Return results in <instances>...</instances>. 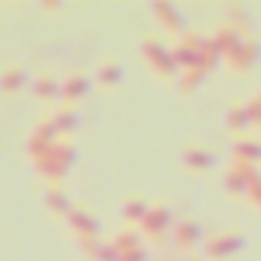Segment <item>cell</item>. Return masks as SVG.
<instances>
[{"label":"cell","instance_id":"1","mask_svg":"<svg viewBox=\"0 0 261 261\" xmlns=\"http://www.w3.org/2000/svg\"><path fill=\"white\" fill-rule=\"evenodd\" d=\"M74 160H77V148L71 145V139H59L46 154H40L34 160V166H37V172L46 185H62L68 178Z\"/></svg>","mask_w":261,"mask_h":261},{"label":"cell","instance_id":"2","mask_svg":"<svg viewBox=\"0 0 261 261\" xmlns=\"http://www.w3.org/2000/svg\"><path fill=\"white\" fill-rule=\"evenodd\" d=\"M243 246H246V233L240 227H224L203 237V252L209 261H230L233 255L243 252Z\"/></svg>","mask_w":261,"mask_h":261},{"label":"cell","instance_id":"3","mask_svg":"<svg viewBox=\"0 0 261 261\" xmlns=\"http://www.w3.org/2000/svg\"><path fill=\"white\" fill-rule=\"evenodd\" d=\"M142 59H145V65H148L163 83H172V80L178 77V68H175V62H172V53H169V46H166L163 40L145 37V40H142Z\"/></svg>","mask_w":261,"mask_h":261},{"label":"cell","instance_id":"4","mask_svg":"<svg viewBox=\"0 0 261 261\" xmlns=\"http://www.w3.org/2000/svg\"><path fill=\"white\" fill-rule=\"evenodd\" d=\"M172 224H175L172 206H169L166 200H151L148 215H145V218H142V224H139V233H142V237H148L151 243H163V240H166V233L172 230Z\"/></svg>","mask_w":261,"mask_h":261},{"label":"cell","instance_id":"5","mask_svg":"<svg viewBox=\"0 0 261 261\" xmlns=\"http://www.w3.org/2000/svg\"><path fill=\"white\" fill-rule=\"evenodd\" d=\"M200 243H203V227H200V221H197L194 215H185L181 221L172 224V246H175L178 252L194 255V252L200 249Z\"/></svg>","mask_w":261,"mask_h":261},{"label":"cell","instance_id":"6","mask_svg":"<svg viewBox=\"0 0 261 261\" xmlns=\"http://www.w3.org/2000/svg\"><path fill=\"white\" fill-rule=\"evenodd\" d=\"M89 89H92V77L77 68V71H71V74L62 80V95H59V101H62L65 108H77V105L89 95Z\"/></svg>","mask_w":261,"mask_h":261},{"label":"cell","instance_id":"7","mask_svg":"<svg viewBox=\"0 0 261 261\" xmlns=\"http://www.w3.org/2000/svg\"><path fill=\"white\" fill-rule=\"evenodd\" d=\"M68 230L77 237V240H92V237H101V221L95 218V212H89L86 206H74L65 218Z\"/></svg>","mask_w":261,"mask_h":261},{"label":"cell","instance_id":"8","mask_svg":"<svg viewBox=\"0 0 261 261\" xmlns=\"http://www.w3.org/2000/svg\"><path fill=\"white\" fill-rule=\"evenodd\" d=\"M200 34H185V37H178V43L175 46H169V53H172V62H175V68H178V74L181 71H191V68H197V59H200Z\"/></svg>","mask_w":261,"mask_h":261},{"label":"cell","instance_id":"9","mask_svg":"<svg viewBox=\"0 0 261 261\" xmlns=\"http://www.w3.org/2000/svg\"><path fill=\"white\" fill-rule=\"evenodd\" d=\"M181 166H185V172H191V175H206V172L215 166V154H212L206 145H188L185 154H181Z\"/></svg>","mask_w":261,"mask_h":261},{"label":"cell","instance_id":"10","mask_svg":"<svg viewBox=\"0 0 261 261\" xmlns=\"http://www.w3.org/2000/svg\"><path fill=\"white\" fill-rule=\"evenodd\" d=\"M252 172H255V166L230 163V169L224 172V194H227L230 200H246V188H249Z\"/></svg>","mask_w":261,"mask_h":261},{"label":"cell","instance_id":"11","mask_svg":"<svg viewBox=\"0 0 261 261\" xmlns=\"http://www.w3.org/2000/svg\"><path fill=\"white\" fill-rule=\"evenodd\" d=\"M49 123V129L56 133V139H71V133H77V126H80V114L77 108H65L59 105L49 117H43Z\"/></svg>","mask_w":261,"mask_h":261},{"label":"cell","instance_id":"12","mask_svg":"<svg viewBox=\"0 0 261 261\" xmlns=\"http://www.w3.org/2000/svg\"><path fill=\"white\" fill-rule=\"evenodd\" d=\"M151 10H154V19L160 22V28H163V31H169V34H178V37H185V34H188L185 13H181L175 4H154Z\"/></svg>","mask_w":261,"mask_h":261},{"label":"cell","instance_id":"13","mask_svg":"<svg viewBox=\"0 0 261 261\" xmlns=\"http://www.w3.org/2000/svg\"><path fill=\"white\" fill-rule=\"evenodd\" d=\"M212 40H215V49H218V56H221V59L230 65V62H233V56L240 53V46H243V40H246V37H240V34H237L230 25H224V22H221V25L215 28V34H212Z\"/></svg>","mask_w":261,"mask_h":261},{"label":"cell","instance_id":"14","mask_svg":"<svg viewBox=\"0 0 261 261\" xmlns=\"http://www.w3.org/2000/svg\"><path fill=\"white\" fill-rule=\"evenodd\" d=\"M28 86V68L22 62H13L0 71V92L4 95H19Z\"/></svg>","mask_w":261,"mask_h":261},{"label":"cell","instance_id":"15","mask_svg":"<svg viewBox=\"0 0 261 261\" xmlns=\"http://www.w3.org/2000/svg\"><path fill=\"white\" fill-rule=\"evenodd\" d=\"M56 142H59V139H56L53 129H49V123H46V120H40V123L34 126V133L28 136L25 151H28V157H31V160H37V157H40V154H46Z\"/></svg>","mask_w":261,"mask_h":261},{"label":"cell","instance_id":"16","mask_svg":"<svg viewBox=\"0 0 261 261\" xmlns=\"http://www.w3.org/2000/svg\"><path fill=\"white\" fill-rule=\"evenodd\" d=\"M148 206L151 200L145 194H133V197H126L123 206H120V218H123V227H139L142 218L148 215Z\"/></svg>","mask_w":261,"mask_h":261},{"label":"cell","instance_id":"17","mask_svg":"<svg viewBox=\"0 0 261 261\" xmlns=\"http://www.w3.org/2000/svg\"><path fill=\"white\" fill-rule=\"evenodd\" d=\"M123 77H126V74H123V65H120V59H114V56L105 59V62L95 68V83H98L101 89H108V92H111V89H120V86H123Z\"/></svg>","mask_w":261,"mask_h":261},{"label":"cell","instance_id":"18","mask_svg":"<svg viewBox=\"0 0 261 261\" xmlns=\"http://www.w3.org/2000/svg\"><path fill=\"white\" fill-rule=\"evenodd\" d=\"M258 59H261V43H258L255 37H246L243 46H240V53H237L233 62H230V71H233V74H246L249 68L258 65Z\"/></svg>","mask_w":261,"mask_h":261},{"label":"cell","instance_id":"19","mask_svg":"<svg viewBox=\"0 0 261 261\" xmlns=\"http://www.w3.org/2000/svg\"><path fill=\"white\" fill-rule=\"evenodd\" d=\"M233 163H246V166H261V142L255 136H243L233 142Z\"/></svg>","mask_w":261,"mask_h":261},{"label":"cell","instance_id":"20","mask_svg":"<svg viewBox=\"0 0 261 261\" xmlns=\"http://www.w3.org/2000/svg\"><path fill=\"white\" fill-rule=\"evenodd\" d=\"M43 203H46V209L53 212V218H68V212L74 209V203H71V197L65 194V188L62 185H46V194H43Z\"/></svg>","mask_w":261,"mask_h":261},{"label":"cell","instance_id":"21","mask_svg":"<svg viewBox=\"0 0 261 261\" xmlns=\"http://www.w3.org/2000/svg\"><path fill=\"white\" fill-rule=\"evenodd\" d=\"M59 95H62V83L56 80V74H40V77L34 80V98H37L40 105L53 108V105L59 101Z\"/></svg>","mask_w":261,"mask_h":261},{"label":"cell","instance_id":"22","mask_svg":"<svg viewBox=\"0 0 261 261\" xmlns=\"http://www.w3.org/2000/svg\"><path fill=\"white\" fill-rule=\"evenodd\" d=\"M80 249L89 261H117V249L111 240L105 237H92V240H80Z\"/></svg>","mask_w":261,"mask_h":261},{"label":"cell","instance_id":"23","mask_svg":"<svg viewBox=\"0 0 261 261\" xmlns=\"http://www.w3.org/2000/svg\"><path fill=\"white\" fill-rule=\"evenodd\" d=\"M240 37H252V13L246 4H227V22Z\"/></svg>","mask_w":261,"mask_h":261},{"label":"cell","instance_id":"24","mask_svg":"<svg viewBox=\"0 0 261 261\" xmlns=\"http://www.w3.org/2000/svg\"><path fill=\"white\" fill-rule=\"evenodd\" d=\"M227 129H230L237 139L249 136V114H246V101L230 105V111H227Z\"/></svg>","mask_w":261,"mask_h":261},{"label":"cell","instance_id":"25","mask_svg":"<svg viewBox=\"0 0 261 261\" xmlns=\"http://www.w3.org/2000/svg\"><path fill=\"white\" fill-rule=\"evenodd\" d=\"M218 62H221V56H218V49H215V40H212V37H203V40H200V59H197V68L209 77V74L218 68Z\"/></svg>","mask_w":261,"mask_h":261},{"label":"cell","instance_id":"26","mask_svg":"<svg viewBox=\"0 0 261 261\" xmlns=\"http://www.w3.org/2000/svg\"><path fill=\"white\" fill-rule=\"evenodd\" d=\"M203 80H206V74H203L200 68L181 71V74H178V86H181V95H185V98H188V95H194V89H200V86H203Z\"/></svg>","mask_w":261,"mask_h":261},{"label":"cell","instance_id":"27","mask_svg":"<svg viewBox=\"0 0 261 261\" xmlns=\"http://www.w3.org/2000/svg\"><path fill=\"white\" fill-rule=\"evenodd\" d=\"M246 114H249V129L261 133V98H258V92L246 101Z\"/></svg>","mask_w":261,"mask_h":261},{"label":"cell","instance_id":"28","mask_svg":"<svg viewBox=\"0 0 261 261\" xmlns=\"http://www.w3.org/2000/svg\"><path fill=\"white\" fill-rule=\"evenodd\" d=\"M246 200L261 212V172L255 169L252 172V178H249V188H246Z\"/></svg>","mask_w":261,"mask_h":261},{"label":"cell","instance_id":"29","mask_svg":"<svg viewBox=\"0 0 261 261\" xmlns=\"http://www.w3.org/2000/svg\"><path fill=\"white\" fill-rule=\"evenodd\" d=\"M117 261H148V249H145V243L117 249Z\"/></svg>","mask_w":261,"mask_h":261},{"label":"cell","instance_id":"30","mask_svg":"<svg viewBox=\"0 0 261 261\" xmlns=\"http://www.w3.org/2000/svg\"><path fill=\"white\" fill-rule=\"evenodd\" d=\"M188 261H200V255H188Z\"/></svg>","mask_w":261,"mask_h":261},{"label":"cell","instance_id":"31","mask_svg":"<svg viewBox=\"0 0 261 261\" xmlns=\"http://www.w3.org/2000/svg\"><path fill=\"white\" fill-rule=\"evenodd\" d=\"M258 98H261V89H258Z\"/></svg>","mask_w":261,"mask_h":261}]
</instances>
